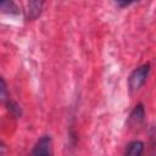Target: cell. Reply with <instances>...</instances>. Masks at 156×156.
I'll list each match as a JSON object with an SVG mask.
<instances>
[{
	"mask_svg": "<svg viewBox=\"0 0 156 156\" xmlns=\"http://www.w3.org/2000/svg\"><path fill=\"white\" fill-rule=\"evenodd\" d=\"M149 72H150V65L145 63V65L135 68L130 73L129 79H128V85H129L130 91H136L144 85V83L146 82V78L149 76Z\"/></svg>",
	"mask_w": 156,
	"mask_h": 156,
	"instance_id": "1",
	"label": "cell"
},
{
	"mask_svg": "<svg viewBox=\"0 0 156 156\" xmlns=\"http://www.w3.org/2000/svg\"><path fill=\"white\" fill-rule=\"evenodd\" d=\"M32 156H52L51 154V138L49 135L41 136L32 152Z\"/></svg>",
	"mask_w": 156,
	"mask_h": 156,
	"instance_id": "2",
	"label": "cell"
},
{
	"mask_svg": "<svg viewBox=\"0 0 156 156\" xmlns=\"http://www.w3.org/2000/svg\"><path fill=\"white\" fill-rule=\"evenodd\" d=\"M143 152H144V143L140 140H134L127 145L124 156H143Z\"/></svg>",
	"mask_w": 156,
	"mask_h": 156,
	"instance_id": "3",
	"label": "cell"
},
{
	"mask_svg": "<svg viewBox=\"0 0 156 156\" xmlns=\"http://www.w3.org/2000/svg\"><path fill=\"white\" fill-rule=\"evenodd\" d=\"M144 117H145V110H144V106L141 104H138L134 110L132 111L130 116H129V122L133 123L134 126H139L143 121H144Z\"/></svg>",
	"mask_w": 156,
	"mask_h": 156,
	"instance_id": "4",
	"label": "cell"
},
{
	"mask_svg": "<svg viewBox=\"0 0 156 156\" xmlns=\"http://www.w3.org/2000/svg\"><path fill=\"white\" fill-rule=\"evenodd\" d=\"M43 2L41 1H32L28 4V17L29 18H35L41 10Z\"/></svg>",
	"mask_w": 156,
	"mask_h": 156,
	"instance_id": "5",
	"label": "cell"
},
{
	"mask_svg": "<svg viewBox=\"0 0 156 156\" xmlns=\"http://www.w3.org/2000/svg\"><path fill=\"white\" fill-rule=\"evenodd\" d=\"M0 101H9L7 87H6V83L1 76H0Z\"/></svg>",
	"mask_w": 156,
	"mask_h": 156,
	"instance_id": "6",
	"label": "cell"
},
{
	"mask_svg": "<svg viewBox=\"0 0 156 156\" xmlns=\"http://www.w3.org/2000/svg\"><path fill=\"white\" fill-rule=\"evenodd\" d=\"M0 9L5 10L6 12H13L12 10H15V12H18L17 6L12 1H0Z\"/></svg>",
	"mask_w": 156,
	"mask_h": 156,
	"instance_id": "7",
	"label": "cell"
}]
</instances>
